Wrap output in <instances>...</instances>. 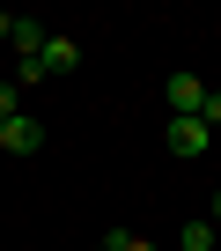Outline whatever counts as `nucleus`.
I'll return each instance as SVG.
<instances>
[{"mask_svg":"<svg viewBox=\"0 0 221 251\" xmlns=\"http://www.w3.org/2000/svg\"><path fill=\"white\" fill-rule=\"evenodd\" d=\"M170 148H177L184 163H192V155H206V148H214V126H206L199 111H192V118H170Z\"/></svg>","mask_w":221,"mask_h":251,"instance_id":"f257e3e1","label":"nucleus"},{"mask_svg":"<svg viewBox=\"0 0 221 251\" xmlns=\"http://www.w3.org/2000/svg\"><path fill=\"white\" fill-rule=\"evenodd\" d=\"M162 96H170V118H192V111L206 103V81H199V74H170Z\"/></svg>","mask_w":221,"mask_h":251,"instance_id":"f03ea898","label":"nucleus"},{"mask_svg":"<svg viewBox=\"0 0 221 251\" xmlns=\"http://www.w3.org/2000/svg\"><path fill=\"white\" fill-rule=\"evenodd\" d=\"M0 148H8V155H37L44 148V126L22 111V118H8V126H0Z\"/></svg>","mask_w":221,"mask_h":251,"instance_id":"7ed1b4c3","label":"nucleus"},{"mask_svg":"<svg viewBox=\"0 0 221 251\" xmlns=\"http://www.w3.org/2000/svg\"><path fill=\"white\" fill-rule=\"evenodd\" d=\"M37 67H44V81H59V74H74V67H81V45H74V37H44Z\"/></svg>","mask_w":221,"mask_h":251,"instance_id":"20e7f679","label":"nucleus"},{"mask_svg":"<svg viewBox=\"0 0 221 251\" xmlns=\"http://www.w3.org/2000/svg\"><path fill=\"white\" fill-rule=\"evenodd\" d=\"M44 37H52L44 23H30V15H8V45H15L22 59H37V52H44Z\"/></svg>","mask_w":221,"mask_h":251,"instance_id":"39448f33","label":"nucleus"},{"mask_svg":"<svg viewBox=\"0 0 221 251\" xmlns=\"http://www.w3.org/2000/svg\"><path fill=\"white\" fill-rule=\"evenodd\" d=\"M177 244H184V251H214V222H184Z\"/></svg>","mask_w":221,"mask_h":251,"instance_id":"423d86ee","label":"nucleus"},{"mask_svg":"<svg viewBox=\"0 0 221 251\" xmlns=\"http://www.w3.org/2000/svg\"><path fill=\"white\" fill-rule=\"evenodd\" d=\"M8 118H22V89H15V81H0V126H8Z\"/></svg>","mask_w":221,"mask_h":251,"instance_id":"0eeeda50","label":"nucleus"},{"mask_svg":"<svg viewBox=\"0 0 221 251\" xmlns=\"http://www.w3.org/2000/svg\"><path fill=\"white\" fill-rule=\"evenodd\" d=\"M199 118H206L214 133H221V89H206V103H199Z\"/></svg>","mask_w":221,"mask_h":251,"instance_id":"6e6552de","label":"nucleus"},{"mask_svg":"<svg viewBox=\"0 0 221 251\" xmlns=\"http://www.w3.org/2000/svg\"><path fill=\"white\" fill-rule=\"evenodd\" d=\"M118 244H126V229H118V236H103V244H88V251H118Z\"/></svg>","mask_w":221,"mask_h":251,"instance_id":"1a4fd4ad","label":"nucleus"},{"mask_svg":"<svg viewBox=\"0 0 221 251\" xmlns=\"http://www.w3.org/2000/svg\"><path fill=\"white\" fill-rule=\"evenodd\" d=\"M118 251H155V244H148V236H126V244H118Z\"/></svg>","mask_w":221,"mask_h":251,"instance_id":"9d476101","label":"nucleus"},{"mask_svg":"<svg viewBox=\"0 0 221 251\" xmlns=\"http://www.w3.org/2000/svg\"><path fill=\"white\" fill-rule=\"evenodd\" d=\"M206 222H214V229H221V192H214V214H206Z\"/></svg>","mask_w":221,"mask_h":251,"instance_id":"9b49d317","label":"nucleus"}]
</instances>
